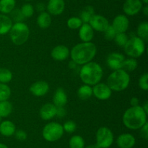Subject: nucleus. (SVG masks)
Instances as JSON below:
<instances>
[{
	"mask_svg": "<svg viewBox=\"0 0 148 148\" xmlns=\"http://www.w3.org/2000/svg\"><path fill=\"white\" fill-rule=\"evenodd\" d=\"M138 66V63L135 58H129V59H125L123 62L121 69L125 71L126 72H132L135 71Z\"/></svg>",
	"mask_w": 148,
	"mask_h": 148,
	"instance_id": "28",
	"label": "nucleus"
},
{
	"mask_svg": "<svg viewBox=\"0 0 148 148\" xmlns=\"http://www.w3.org/2000/svg\"><path fill=\"white\" fill-rule=\"evenodd\" d=\"M126 55L132 58H138L145 52V41L138 36H132L128 39L127 44L124 46Z\"/></svg>",
	"mask_w": 148,
	"mask_h": 148,
	"instance_id": "6",
	"label": "nucleus"
},
{
	"mask_svg": "<svg viewBox=\"0 0 148 148\" xmlns=\"http://www.w3.org/2000/svg\"><path fill=\"white\" fill-rule=\"evenodd\" d=\"M142 10H143V14H144L145 16H147L148 15V6H147V4H145V7H143Z\"/></svg>",
	"mask_w": 148,
	"mask_h": 148,
	"instance_id": "45",
	"label": "nucleus"
},
{
	"mask_svg": "<svg viewBox=\"0 0 148 148\" xmlns=\"http://www.w3.org/2000/svg\"><path fill=\"white\" fill-rule=\"evenodd\" d=\"M116 33H117L114 30V28L112 27V26L109 25L108 27L106 28V30L104 31V37L107 41H112L114 39Z\"/></svg>",
	"mask_w": 148,
	"mask_h": 148,
	"instance_id": "39",
	"label": "nucleus"
},
{
	"mask_svg": "<svg viewBox=\"0 0 148 148\" xmlns=\"http://www.w3.org/2000/svg\"><path fill=\"white\" fill-rule=\"evenodd\" d=\"M14 136H15V138L19 141H25L27 137V133L24 130H17L14 132Z\"/></svg>",
	"mask_w": 148,
	"mask_h": 148,
	"instance_id": "40",
	"label": "nucleus"
},
{
	"mask_svg": "<svg viewBox=\"0 0 148 148\" xmlns=\"http://www.w3.org/2000/svg\"><path fill=\"white\" fill-rule=\"evenodd\" d=\"M97 53L96 45L92 41L82 42L73 46L70 51L72 60L77 65H83L92 60Z\"/></svg>",
	"mask_w": 148,
	"mask_h": 148,
	"instance_id": "1",
	"label": "nucleus"
},
{
	"mask_svg": "<svg viewBox=\"0 0 148 148\" xmlns=\"http://www.w3.org/2000/svg\"><path fill=\"white\" fill-rule=\"evenodd\" d=\"M143 7L141 0H126L123 4V11L126 15L134 16L138 14Z\"/></svg>",
	"mask_w": 148,
	"mask_h": 148,
	"instance_id": "10",
	"label": "nucleus"
},
{
	"mask_svg": "<svg viewBox=\"0 0 148 148\" xmlns=\"http://www.w3.org/2000/svg\"><path fill=\"white\" fill-rule=\"evenodd\" d=\"M77 94L80 100H88L92 96V88L91 87V86L84 84L78 89Z\"/></svg>",
	"mask_w": 148,
	"mask_h": 148,
	"instance_id": "24",
	"label": "nucleus"
},
{
	"mask_svg": "<svg viewBox=\"0 0 148 148\" xmlns=\"http://www.w3.org/2000/svg\"><path fill=\"white\" fill-rule=\"evenodd\" d=\"M141 1H142V2L144 3V4H147V3H148V0H141Z\"/></svg>",
	"mask_w": 148,
	"mask_h": 148,
	"instance_id": "49",
	"label": "nucleus"
},
{
	"mask_svg": "<svg viewBox=\"0 0 148 148\" xmlns=\"http://www.w3.org/2000/svg\"><path fill=\"white\" fill-rule=\"evenodd\" d=\"M20 10H21L25 18H29L34 14V7L30 3H25L23 4Z\"/></svg>",
	"mask_w": 148,
	"mask_h": 148,
	"instance_id": "33",
	"label": "nucleus"
},
{
	"mask_svg": "<svg viewBox=\"0 0 148 148\" xmlns=\"http://www.w3.org/2000/svg\"><path fill=\"white\" fill-rule=\"evenodd\" d=\"M16 131L15 125L10 120H4L0 123V133L4 136H11Z\"/></svg>",
	"mask_w": 148,
	"mask_h": 148,
	"instance_id": "21",
	"label": "nucleus"
},
{
	"mask_svg": "<svg viewBox=\"0 0 148 148\" xmlns=\"http://www.w3.org/2000/svg\"><path fill=\"white\" fill-rule=\"evenodd\" d=\"M10 37L14 44L20 46L25 43L30 36V29L23 22L15 23L10 30Z\"/></svg>",
	"mask_w": 148,
	"mask_h": 148,
	"instance_id": "5",
	"label": "nucleus"
},
{
	"mask_svg": "<svg viewBox=\"0 0 148 148\" xmlns=\"http://www.w3.org/2000/svg\"><path fill=\"white\" fill-rule=\"evenodd\" d=\"M95 15V10L93 7L90 5H88L82 10L80 13V17L79 18L82 21L83 23H88L91 17Z\"/></svg>",
	"mask_w": 148,
	"mask_h": 148,
	"instance_id": "26",
	"label": "nucleus"
},
{
	"mask_svg": "<svg viewBox=\"0 0 148 148\" xmlns=\"http://www.w3.org/2000/svg\"><path fill=\"white\" fill-rule=\"evenodd\" d=\"M139 86L141 89L147 91L148 89V73H145L139 78Z\"/></svg>",
	"mask_w": 148,
	"mask_h": 148,
	"instance_id": "38",
	"label": "nucleus"
},
{
	"mask_svg": "<svg viewBox=\"0 0 148 148\" xmlns=\"http://www.w3.org/2000/svg\"><path fill=\"white\" fill-rule=\"evenodd\" d=\"M67 102V95L62 88H59L55 91L53 96V104L58 107H64Z\"/></svg>",
	"mask_w": 148,
	"mask_h": 148,
	"instance_id": "20",
	"label": "nucleus"
},
{
	"mask_svg": "<svg viewBox=\"0 0 148 148\" xmlns=\"http://www.w3.org/2000/svg\"><path fill=\"white\" fill-rule=\"evenodd\" d=\"M63 126L57 122H50L43 127L42 135L43 139L49 142L58 141L64 134Z\"/></svg>",
	"mask_w": 148,
	"mask_h": 148,
	"instance_id": "7",
	"label": "nucleus"
},
{
	"mask_svg": "<svg viewBox=\"0 0 148 148\" xmlns=\"http://www.w3.org/2000/svg\"><path fill=\"white\" fill-rule=\"evenodd\" d=\"M0 148H9L6 145L3 143H0Z\"/></svg>",
	"mask_w": 148,
	"mask_h": 148,
	"instance_id": "48",
	"label": "nucleus"
},
{
	"mask_svg": "<svg viewBox=\"0 0 148 148\" xmlns=\"http://www.w3.org/2000/svg\"><path fill=\"white\" fill-rule=\"evenodd\" d=\"M85 148H100L98 145L95 144V145H90L88 146H87Z\"/></svg>",
	"mask_w": 148,
	"mask_h": 148,
	"instance_id": "47",
	"label": "nucleus"
},
{
	"mask_svg": "<svg viewBox=\"0 0 148 148\" xmlns=\"http://www.w3.org/2000/svg\"><path fill=\"white\" fill-rule=\"evenodd\" d=\"M46 9V6L45 5L44 3L43 2H38L36 4V10L37 12H45V10Z\"/></svg>",
	"mask_w": 148,
	"mask_h": 148,
	"instance_id": "43",
	"label": "nucleus"
},
{
	"mask_svg": "<svg viewBox=\"0 0 148 148\" xmlns=\"http://www.w3.org/2000/svg\"><path fill=\"white\" fill-rule=\"evenodd\" d=\"M70 148H85V140L79 135H74L69 142Z\"/></svg>",
	"mask_w": 148,
	"mask_h": 148,
	"instance_id": "29",
	"label": "nucleus"
},
{
	"mask_svg": "<svg viewBox=\"0 0 148 148\" xmlns=\"http://www.w3.org/2000/svg\"><path fill=\"white\" fill-rule=\"evenodd\" d=\"M130 83V74L123 69L114 71L107 79V85L114 91H124L129 86Z\"/></svg>",
	"mask_w": 148,
	"mask_h": 148,
	"instance_id": "4",
	"label": "nucleus"
},
{
	"mask_svg": "<svg viewBox=\"0 0 148 148\" xmlns=\"http://www.w3.org/2000/svg\"><path fill=\"white\" fill-rule=\"evenodd\" d=\"M25 1H33V0H25Z\"/></svg>",
	"mask_w": 148,
	"mask_h": 148,
	"instance_id": "50",
	"label": "nucleus"
},
{
	"mask_svg": "<svg viewBox=\"0 0 148 148\" xmlns=\"http://www.w3.org/2000/svg\"><path fill=\"white\" fill-rule=\"evenodd\" d=\"M49 91V85L46 81H38L30 86V91L36 97H43Z\"/></svg>",
	"mask_w": 148,
	"mask_h": 148,
	"instance_id": "15",
	"label": "nucleus"
},
{
	"mask_svg": "<svg viewBox=\"0 0 148 148\" xmlns=\"http://www.w3.org/2000/svg\"><path fill=\"white\" fill-rule=\"evenodd\" d=\"M112 90L105 83H98L92 87V95L99 100H106L111 97Z\"/></svg>",
	"mask_w": 148,
	"mask_h": 148,
	"instance_id": "9",
	"label": "nucleus"
},
{
	"mask_svg": "<svg viewBox=\"0 0 148 148\" xmlns=\"http://www.w3.org/2000/svg\"><path fill=\"white\" fill-rule=\"evenodd\" d=\"M12 20L7 15L0 14V35H6L12 26Z\"/></svg>",
	"mask_w": 148,
	"mask_h": 148,
	"instance_id": "22",
	"label": "nucleus"
},
{
	"mask_svg": "<svg viewBox=\"0 0 148 148\" xmlns=\"http://www.w3.org/2000/svg\"><path fill=\"white\" fill-rule=\"evenodd\" d=\"M12 79V73L7 68H0V83L7 84Z\"/></svg>",
	"mask_w": 148,
	"mask_h": 148,
	"instance_id": "32",
	"label": "nucleus"
},
{
	"mask_svg": "<svg viewBox=\"0 0 148 148\" xmlns=\"http://www.w3.org/2000/svg\"><path fill=\"white\" fill-rule=\"evenodd\" d=\"M137 36L143 41L147 40L148 39V23L146 21L142 22L137 27Z\"/></svg>",
	"mask_w": 148,
	"mask_h": 148,
	"instance_id": "30",
	"label": "nucleus"
},
{
	"mask_svg": "<svg viewBox=\"0 0 148 148\" xmlns=\"http://www.w3.org/2000/svg\"><path fill=\"white\" fill-rule=\"evenodd\" d=\"M79 37L82 42H90L94 37V30L89 23H82L79 28Z\"/></svg>",
	"mask_w": 148,
	"mask_h": 148,
	"instance_id": "19",
	"label": "nucleus"
},
{
	"mask_svg": "<svg viewBox=\"0 0 148 148\" xmlns=\"http://www.w3.org/2000/svg\"><path fill=\"white\" fill-rule=\"evenodd\" d=\"M114 133L108 127L102 126L96 132V145L100 148H109L114 143Z\"/></svg>",
	"mask_w": 148,
	"mask_h": 148,
	"instance_id": "8",
	"label": "nucleus"
},
{
	"mask_svg": "<svg viewBox=\"0 0 148 148\" xmlns=\"http://www.w3.org/2000/svg\"><path fill=\"white\" fill-rule=\"evenodd\" d=\"M12 112V104L8 100L0 102V117L7 118Z\"/></svg>",
	"mask_w": 148,
	"mask_h": 148,
	"instance_id": "27",
	"label": "nucleus"
},
{
	"mask_svg": "<svg viewBox=\"0 0 148 148\" xmlns=\"http://www.w3.org/2000/svg\"><path fill=\"white\" fill-rule=\"evenodd\" d=\"M111 26L116 33H126L130 26V20L125 15H118L114 17Z\"/></svg>",
	"mask_w": 148,
	"mask_h": 148,
	"instance_id": "12",
	"label": "nucleus"
},
{
	"mask_svg": "<svg viewBox=\"0 0 148 148\" xmlns=\"http://www.w3.org/2000/svg\"><path fill=\"white\" fill-rule=\"evenodd\" d=\"M1 118L0 117V123H1Z\"/></svg>",
	"mask_w": 148,
	"mask_h": 148,
	"instance_id": "51",
	"label": "nucleus"
},
{
	"mask_svg": "<svg viewBox=\"0 0 148 148\" xmlns=\"http://www.w3.org/2000/svg\"><path fill=\"white\" fill-rule=\"evenodd\" d=\"M129 37L125 33H117L114 40L118 46L124 47L128 41Z\"/></svg>",
	"mask_w": 148,
	"mask_h": 148,
	"instance_id": "35",
	"label": "nucleus"
},
{
	"mask_svg": "<svg viewBox=\"0 0 148 148\" xmlns=\"http://www.w3.org/2000/svg\"><path fill=\"white\" fill-rule=\"evenodd\" d=\"M90 26L94 30L98 32H104L109 26L108 19L101 15H94L90 20Z\"/></svg>",
	"mask_w": 148,
	"mask_h": 148,
	"instance_id": "11",
	"label": "nucleus"
},
{
	"mask_svg": "<svg viewBox=\"0 0 148 148\" xmlns=\"http://www.w3.org/2000/svg\"><path fill=\"white\" fill-rule=\"evenodd\" d=\"M66 115V110L64 109V107H56V117L59 118H64Z\"/></svg>",
	"mask_w": 148,
	"mask_h": 148,
	"instance_id": "42",
	"label": "nucleus"
},
{
	"mask_svg": "<svg viewBox=\"0 0 148 148\" xmlns=\"http://www.w3.org/2000/svg\"><path fill=\"white\" fill-rule=\"evenodd\" d=\"M15 0H0V12L1 14H10L15 8Z\"/></svg>",
	"mask_w": 148,
	"mask_h": 148,
	"instance_id": "25",
	"label": "nucleus"
},
{
	"mask_svg": "<svg viewBox=\"0 0 148 148\" xmlns=\"http://www.w3.org/2000/svg\"><path fill=\"white\" fill-rule=\"evenodd\" d=\"M64 9V0H49L46 5L47 12L49 13L51 15H59L63 13Z\"/></svg>",
	"mask_w": 148,
	"mask_h": 148,
	"instance_id": "14",
	"label": "nucleus"
},
{
	"mask_svg": "<svg viewBox=\"0 0 148 148\" xmlns=\"http://www.w3.org/2000/svg\"><path fill=\"white\" fill-rule=\"evenodd\" d=\"M147 115L142 106L131 107L127 109L123 115V123L129 129H140L147 122Z\"/></svg>",
	"mask_w": 148,
	"mask_h": 148,
	"instance_id": "2",
	"label": "nucleus"
},
{
	"mask_svg": "<svg viewBox=\"0 0 148 148\" xmlns=\"http://www.w3.org/2000/svg\"><path fill=\"white\" fill-rule=\"evenodd\" d=\"M143 110H145V112L146 113H148V102H146L145 103V104L143 106Z\"/></svg>",
	"mask_w": 148,
	"mask_h": 148,
	"instance_id": "46",
	"label": "nucleus"
},
{
	"mask_svg": "<svg viewBox=\"0 0 148 148\" xmlns=\"http://www.w3.org/2000/svg\"><path fill=\"white\" fill-rule=\"evenodd\" d=\"M135 143V137L131 133H122L116 139V144L119 148H132Z\"/></svg>",
	"mask_w": 148,
	"mask_h": 148,
	"instance_id": "18",
	"label": "nucleus"
},
{
	"mask_svg": "<svg viewBox=\"0 0 148 148\" xmlns=\"http://www.w3.org/2000/svg\"><path fill=\"white\" fill-rule=\"evenodd\" d=\"M125 59L124 55L118 52H112L107 57L106 63L108 66L113 71L121 69L122 64Z\"/></svg>",
	"mask_w": 148,
	"mask_h": 148,
	"instance_id": "13",
	"label": "nucleus"
},
{
	"mask_svg": "<svg viewBox=\"0 0 148 148\" xmlns=\"http://www.w3.org/2000/svg\"><path fill=\"white\" fill-rule=\"evenodd\" d=\"M70 54L69 48L65 45H57L51 52L52 58L56 61H64L67 59Z\"/></svg>",
	"mask_w": 148,
	"mask_h": 148,
	"instance_id": "16",
	"label": "nucleus"
},
{
	"mask_svg": "<svg viewBox=\"0 0 148 148\" xmlns=\"http://www.w3.org/2000/svg\"><path fill=\"white\" fill-rule=\"evenodd\" d=\"M139 103H140V100L137 97H132L130 100V104H131L132 107H134V106H137L139 105Z\"/></svg>",
	"mask_w": 148,
	"mask_h": 148,
	"instance_id": "44",
	"label": "nucleus"
},
{
	"mask_svg": "<svg viewBox=\"0 0 148 148\" xmlns=\"http://www.w3.org/2000/svg\"><path fill=\"white\" fill-rule=\"evenodd\" d=\"M140 134H141L142 137L144 138L145 139H147L148 138V123L147 122L140 128Z\"/></svg>",
	"mask_w": 148,
	"mask_h": 148,
	"instance_id": "41",
	"label": "nucleus"
},
{
	"mask_svg": "<svg viewBox=\"0 0 148 148\" xmlns=\"http://www.w3.org/2000/svg\"><path fill=\"white\" fill-rule=\"evenodd\" d=\"M82 23H83L79 17H72L67 20V26L70 29H73V30L79 29Z\"/></svg>",
	"mask_w": 148,
	"mask_h": 148,
	"instance_id": "34",
	"label": "nucleus"
},
{
	"mask_svg": "<svg viewBox=\"0 0 148 148\" xmlns=\"http://www.w3.org/2000/svg\"><path fill=\"white\" fill-rule=\"evenodd\" d=\"M103 71L101 65L95 62H88L79 70V78L84 84L94 86L102 79Z\"/></svg>",
	"mask_w": 148,
	"mask_h": 148,
	"instance_id": "3",
	"label": "nucleus"
},
{
	"mask_svg": "<svg viewBox=\"0 0 148 148\" xmlns=\"http://www.w3.org/2000/svg\"><path fill=\"white\" fill-rule=\"evenodd\" d=\"M40 116L43 120H49L56 117V107L53 103H46L40 109Z\"/></svg>",
	"mask_w": 148,
	"mask_h": 148,
	"instance_id": "17",
	"label": "nucleus"
},
{
	"mask_svg": "<svg viewBox=\"0 0 148 148\" xmlns=\"http://www.w3.org/2000/svg\"><path fill=\"white\" fill-rule=\"evenodd\" d=\"M10 14L11 15L10 18L12 20V22L14 21L15 23H19V22H23V20H25V17L23 16L20 9L14 8Z\"/></svg>",
	"mask_w": 148,
	"mask_h": 148,
	"instance_id": "36",
	"label": "nucleus"
},
{
	"mask_svg": "<svg viewBox=\"0 0 148 148\" xmlns=\"http://www.w3.org/2000/svg\"><path fill=\"white\" fill-rule=\"evenodd\" d=\"M11 96V89L7 84L0 83V102L8 100Z\"/></svg>",
	"mask_w": 148,
	"mask_h": 148,
	"instance_id": "31",
	"label": "nucleus"
},
{
	"mask_svg": "<svg viewBox=\"0 0 148 148\" xmlns=\"http://www.w3.org/2000/svg\"><path fill=\"white\" fill-rule=\"evenodd\" d=\"M37 24L41 29H46L51 24V16L47 12H43L37 17Z\"/></svg>",
	"mask_w": 148,
	"mask_h": 148,
	"instance_id": "23",
	"label": "nucleus"
},
{
	"mask_svg": "<svg viewBox=\"0 0 148 148\" xmlns=\"http://www.w3.org/2000/svg\"><path fill=\"white\" fill-rule=\"evenodd\" d=\"M62 126H63L64 131H66L69 133H73L77 129L76 123L72 120H69L66 121Z\"/></svg>",
	"mask_w": 148,
	"mask_h": 148,
	"instance_id": "37",
	"label": "nucleus"
}]
</instances>
